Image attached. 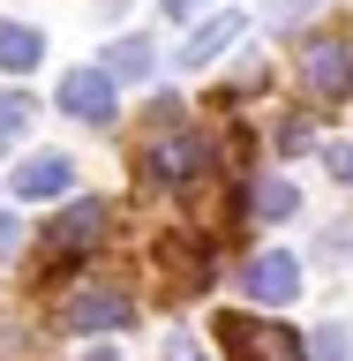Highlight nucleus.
Wrapping results in <instances>:
<instances>
[{"label": "nucleus", "mask_w": 353, "mask_h": 361, "mask_svg": "<svg viewBox=\"0 0 353 361\" xmlns=\"http://www.w3.org/2000/svg\"><path fill=\"white\" fill-rule=\"evenodd\" d=\"M316 354H323V361H346V331H338V324H331V331L316 338Z\"/></svg>", "instance_id": "nucleus-16"}, {"label": "nucleus", "mask_w": 353, "mask_h": 361, "mask_svg": "<svg viewBox=\"0 0 353 361\" xmlns=\"http://www.w3.org/2000/svg\"><path fill=\"white\" fill-rule=\"evenodd\" d=\"M301 90L323 98V106L346 98V90H353V45L346 38H309V45H301Z\"/></svg>", "instance_id": "nucleus-4"}, {"label": "nucleus", "mask_w": 353, "mask_h": 361, "mask_svg": "<svg viewBox=\"0 0 353 361\" xmlns=\"http://www.w3.org/2000/svg\"><path fill=\"white\" fill-rule=\"evenodd\" d=\"M241 30H248V16H211V23H203V30H188V45H180V61H188V68L218 61V53H225V45H233V38H241Z\"/></svg>", "instance_id": "nucleus-10"}, {"label": "nucleus", "mask_w": 353, "mask_h": 361, "mask_svg": "<svg viewBox=\"0 0 353 361\" xmlns=\"http://www.w3.org/2000/svg\"><path fill=\"white\" fill-rule=\"evenodd\" d=\"M61 113L68 121H83V128H106L113 113V75L106 68H75V75H61Z\"/></svg>", "instance_id": "nucleus-7"}, {"label": "nucleus", "mask_w": 353, "mask_h": 361, "mask_svg": "<svg viewBox=\"0 0 353 361\" xmlns=\"http://www.w3.org/2000/svg\"><path fill=\"white\" fill-rule=\"evenodd\" d=\"M23 233H16V219H8V211H0V248H16Z\"/></svg>", "instance_id": "nucleus-20"}, {"label": "nucleus", "mask_w": 353, "mask_h": 361, "mask_svg": "<svg viewBox=\"0 0 353 361\" xmlns=\"http://www.w3.org/2000/svg\"><path fill=\"white\" fill-rule=\"evenodd\" d=\"M106 226H113V203H98V196H83V203H68L61 219L38 233V256H45V271H61V264H83V256H98L106 248Z\"/></svg>", "instance_id": "nucleus-1"}, {"label": "nucleus", "mask_w": 353, "mask_h": 361, "mask_svg": "<svg viewBox=\"0 0 353 361\" xmlns=\"http://www.w3.org/2000/svg\"><path fill=\"white\" fill-rule=\"evenodd\" d=\"M30 121H38L30 90H0V143H23V135H30Z\"/></svg>", "instance_id": "nucleus-14"}, {"label": "nucleus", "mask_w": 353, "mask_h": 361, "mask_svg": "<svg viewBox=\"0 0 353 361\" xmlns=\"http://www.w3.org/2000/svg\"><path fill=\"white\" fill-rule=\"evenodd\" d=\"M158 8H166V16H196L203 0H158Z\"/></svg>", "instance_id": "nucleus-19"}, {"label": "nucleus", "mask_w": 353, "mask_h": 361, "mask_svg": "<svg viewBox=\"0 0 353 361\" xmlns=\"http://www.w3.org/2000/svg\"><path fill=\"white\" fill-rule=\"evenodd\" d=\"M309 8H316V0H278V8H271V23H301Z\"/></svg>", "instance_id": "nucleus-18"}, {"label": "nucleus", "mask_w": 353, "mask_h": 361, "mask_svg": "<svg viewBox=\"0 0 353 361\" xmlns=\"http://www.w3.org/2000/svg\"><path fill=\"white\" fill-rule=\"evenodd\" d=\"M166 361H211V354H203V346H196V338H188V331H180V338H173V346H166Z\"/></svg>", "instance_id": "nucleus-17"}, {"label": "nucleus", "mask_w": 353, "mask_h": 361, "mask_svg": "<svg viewBox=\"0 0 353 361\" xmlns=\"http://www.w3.org/2000/svg\"><path fill=\"white\" fill-rule=\"evenodd\" d=\"M61 324L68 331H128L135 301H128V286H75L68 309H61Z\"/></svg>", "instance_id": "nucleus-5"}, {"label": "nucleus", "mask_w": 353, "mask_h": 361, "mask_svg": "<svg viewBox=\"0 0 353 361\" xmlns=\"http://www.w3.org/2000/svg\"><path fill=\"white\" fill-rule=\"evenodd\" d=\"M323 173H331V180H346V188H353V143H331V151H323Z\"/></svg>", "instance_id": "nucleus-15"}, {"label": "nucleus", "mask_w": 353, "mask_h": 361, "mask_svg": "<svg viewBox=\"0 0 353 361\" xmlns=\"http://www.w3.org/2000/svg\"><path fill=\"white\" fill-rule=\"evenodd\" d=\"M68 180H75V166L61 151H38V158H23L8 173V196L16 203H53V196H68Z\"/></svg>", "instance_id": "nucleus-9"}, {"label": "nucleus", "mask_w": 353, "mask_h": 361, "mask_svg": "<svg viewBox=\"0 0 353 361\" xmlns=\"http://www.w3.org/2000/svg\"><path fill=\"white\" fill-rule=\"evenodd\" d=\"M248 211H256V219H293L301 196H293V180H256V188H248Z\"/></svg>", "instance_id": "nucleus-13"}, {"label": "nucleus", "mask_w": 353, "mask_h": 361, "mask_svg": "<svg viewBox=\"0 0 353 361\" xmlns=\"http://www.w3.org/2000/svg\"><path fill=\"white\" fill-rule=\"evenodd\" d=\"M203 166H211V143L196 128H173V135H158V143H143L135 180L143 188H188V180H203Z\"/></svg>", "instance_id": "nucleus-2"}, {"label": "nucleus", "mask_w": 353, "mask_h": 361, "mask_svg": "<svg viewBox=\"0 0 353 361\" xmlns=\"http://www.w3.org/2000/svg\"><path fill=\"white\" fill-rule=\"evenodd\" d=\"M218 338H225L241 361H309V354H316L301 331H286V324H256V316H233V309L218 316Z\"/></svg>", "instance_id": "nucleus-3"}, {"label": "nucleus", "mask_w": 353, "mask_h": 361, "mask_svg": "<svg viewBox=\"0 0 353 361\" xmlns=\"http://www.w3.org/2000/svg\"><path fill=\"white\" fill-rule=\"evenodd\" d=\"M83 361H120V354H83Z\"/></svg>", "instance_id": "nucleus-21"}, {"label": "nucleus", "mask_w": 353, "mask_h": 361, "mask_svg": "<svg viewBox=\"0 0 353 361\" xmlns=\"http://www.w3.org/2000/svg\"><path fill=\"white\" fill-rule=\"evenodd\" d=\"M241 286H248V301L286 309L293 293H301V264H293V256H278V248H264V256H248V264H241Z\"/></svg>", "instance_id": "nucleus-8"}, {"label": "nucleus", "mask_w": 353, "mask_h": 361, "mask_svg": "<svg viewBox=\"0 0 353 361\" xmlns=\"http://www.w3.org/2000/svg\"><path fill=\"white\" fill-rule=\"evenodd\" d=\"M151 68H158V45H151V38H120V45L106 53V75H113V83H143Z\"/></svg>", "instance_id": "nucleus-12"}, {"label": "nucleus", "mask_w": 353, "mask_h": 361, "mask_svg": "<svg viewBox=\"0 0 353 361\" xmlns=\"http://www.w3.org/2000/svg\"><path fill=\"white\" fill-rule=\"evenodd\" d=\"M158 271H166L173 293H203L211 286V241H196V233H158Z\"/></svg>", "instance_id": "nucleus-6"}, {"label": "nucleus", "mask_w": 353, "mask_h": 361, "mask_svg": "<svg viewBox=\"0 0 353 361\" xmlns=\"http://www.w3.org/2000/svg\"><path fill=\"white\" fill-rule=\"evenodd\" d=\"M38 61H45V30H30V23H0V68H8V75H30Z\"/></svg>", "instance_id": "nucleus-11"}]
</instances>
